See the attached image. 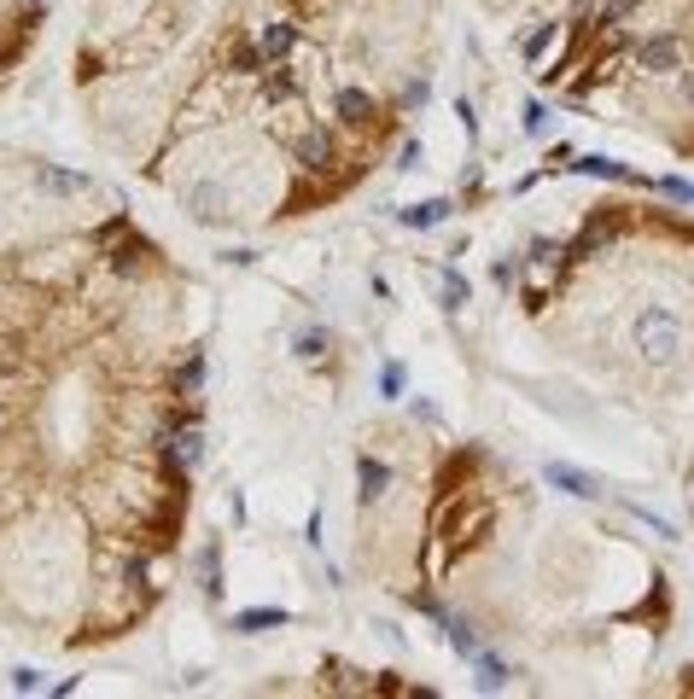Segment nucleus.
I'll use <instances>...</instances> for the list:
<instances>
[{"label":"nucleus","mask_w":694,"mask_h":699,"mask_svg":"<svg viewBox=\"0 0 694 699\" xmlns=\"http://www.w3.org/2000/svg\"><path fill=\"white\" fill-rule=\"evenodd\" d=\"M630 333H636V350H642L654 367H671L677 350H683V321H677L671 309H642Z\"/></svg>","instance_id":"1"},{"label":"nucleus","mask_w":694,"mask_h":699,"mask_svg":"<svg viewBox=\"0 0 694 699\" xmlns=\"http://www.w3.org/2000/svg\"><path fill=\"white\" fill-rule=\"evenodd\" d=\"M636 65L648 70V76H671V70H683V41H677V35H654V41H642V47H636Z\"/></svg>","instance_id":"2"},{"label":"nucleus","mask_w":694,"mask_h":699,"mask_svg":"<svg viewBox=\"0 0 694 699\" xmlns=\"http://www.w3.org/2000/svg\"><path fill=\"white\" fill-rule=\"evenodd\" d=\"M543 478L555 484V490H566V496H578V501H601V484H595L584 466H566V461H549L543 466Z\"/></svg>","instance_id":"3"},{"label":"nucleus","mask_w":694,"mask_h":699,"mask_svg":"<svg viewBox=\"0 0 694 699\" xmlns=\"http://www.w3.org/2000/svg\"><path fill=\"white\" fill-rule=\"evenodd\" d=\"M292 47H298V30H292V24H286V18H269V24H263V30H257V53H263V59H269V65H280V59H286V53H292Z\"/></svg>","instance_id":"4"},{"label":"nucleus","mask_w":694,"mask_h":699,"mask_svg":"<svg viewBox=\"0 0 694 699\" xmlns=\"http://www.w3.org/2000/svg\"><path fill=\"white\" fill-rule=\"evenodd\" d=\"M356 484H362V501H380L385 490H391V466H385L380 455H362V461H356Z\"/></svg>","instance_id":"5"},{"label":"nucleus","mask_w":694,"mask_h":699,"mask_svg":"<svg viewBox=\"0 0 694 699\" xmlns=\"http://www.w3.org/2000/svg\"><path fill=\"white\" fill-rule=\"evenodd\" d=\"M333 111H339V123H350V129H362V123L374 117V100H368L362 88H339V100H333Z\"/></svg>","instance_id":"6"},{"label":"nucleus","mask_w":694,"mask_h":699,"mask_svg":"<svg viewBox=\"0 0 694 699\" xmlns=\"http://www.w3.org/2000/svg\"><path fill=\"white\" fill-rule=\"evenodd\" d=\"M280 624H286V612H280V606H251V612L234 618V630H240V635H263V630H280Z\"/></svg>","instance_id":"7"},{"label":"nucleus","mask_w":694,"mask_h":699,"mask_svg":"<svg viewBox=\"0 0 694 699\" xmlns=\"http://www.w3.org/2000/svg\"><path fill=\"white\" fill-rule=\"evenodd\" d=\"M298 164L304 169H333V140H327V134H304V140H298Z\"/></svg>","instance_id":"8"},{"label":"nucleus","mask_w":694,"mask_h":699,"mask_svg":"<svg viewBox=\"0 0 694 699\" xmlns=\"http://www.w3.org/2000/svg\"><path fill=\"white\" fill-rule=\"evenodd\" d=\"M444 216H450V199H426L415 210H403V228H438Z\"/></svg>","instance_id":"9"},{"label":"nucleus","mask_w":694,"mask_h":699,"mask_svg":"<svg viewBox=\"0 0 694 699\" xmlns=\"http://www.w3.org/2000/svg\"><path fill=\"white\" fill-rule=\"evenodd\" d=\"M35 181H41V187H47V193H82V187H88V175H65V169H35Z\"/></svg>","instance_id":"10"},{"label":"nucleus","mask_w":694,"mask_h":699,"mask_svg":"<svg viewBox=\"0 0 694 699\" xmlns=\"http://www.w3.org/2000/svg\"><path fill=\"white\" fill-rule=\"evenodd\" d=\"M473 665H479V688H485V694H496V688H508V676H514V670L502 665V659H490V653H479Z\"/></svg>","instance_id":"11"},{"label":"nucleus","mask_w":694,"mask_h":699,"mask_svg":"<svg viewBox=\"0 0 694 699\" xmlns=\"http://www.w3.org/2000/svg\"><path fill=\"white\" fill-rule=\"evenodd\" d=\"M450 647L461 653V659H479V635H473L467 618H455V624H450Z\"/></svg>","instance_id":"12"},{"label":"nucleus","mask_w":694,"mask_h":699,"mask_svg":"<svg viewBox=\"0 0 694 699\" xmlns=\"http://www.w3.org/2000/svg\"><path fill=\"white\" fill-rule=\"evenodd\" d=\"M199 443H205L199 432H181V437H170V455L181 461V472H187V466L199 461Z\"/></svg>","instance_id":"13"},{"label":"nucleus","mask_w":694,"mask_h":699,"mask_svg":"<svg viewBox=\"0 0 694 699\" xmlns=\"http://www.w3.org/2000/svg\"><path fill=\"white\" fill-rule=\"evenodd\" d=\"M175 385H181V391H187V397H193V391H199V385H205V356H199V350H193V356H187V367H181V373H175Z\"/></svg>","instance_id":"14"},{"label":"nucleus","mask_w":694,"mask_h":699,"mask_svg":"<svg viewBox=\"0 0 694 699\" xmlns=\"http://www.w3.org/2000/svg\"><path fill=\"white\" fill-rule=\"evenodd\" d=\"M578 169H584V175H607V181H636V175H630L625 164H613V158H584Z\"/></svg>","instance_id":"15"},{"label":"nucleus","mask_w":694,"mask_h":699,"mask_svg":"<svg viewBox=\"0 0 694 699\" xmlns=\"http://www.w3.org/2000/svg\"><path fill=\"white\" fill-rule=\"evenodd\" d=\"M467 303V280L461 274H444V309H461Z\"/></svg>","instance_id":"16"},{"label":"nucleus","mask_w":694,"mask_h":699,"mask_svg":"<svg viewBox=\"0 0 694 699\" xmlns=\"http://www.w3.org/2000/svg\"><path fill=\"white\" fill-rule=\"evenodd\" d=\"M380 391H385V397H397V391H403V362H385L380 367Z\"/></svg>","instance_id":"17"},{"label":"nucleus","mask_w":694,"mask_h":699,"mask_svg":"<svg viewBox=\"0 0 694 699\" xmlns=\"http://www.w3.org/2000/svg\"><path fill=\"white\" fill-rule=\"evenodd\" d=\"M321 350H327V333H304V338H298V356H304V362H315Z\"/></svg>","instance_id":"18"},{"label":"nucleus","mask_w":694,"mask_h":699,"mask_svg":"<svg viewBox=\"0 0 694 699\" xmlns=\"http://www.w3.org/2000/svg\"><path fill=\"white\" fill-rule=\"evenodd\" d=\"M549 41H555V24H543V30L525 41V59H543V47H549Z\"/></svg>","instance_id":"19"},{"label":"nucleus","mask_w":694,"mask_h":699,"mask_svg":"<svg viewBox=\"0 0 694 699\" xmlns=\"http://www.w3.org/2000/svg\"><path fill=\"white\" fill-rule=\"evenodd\" d=\"M543 117H549V111H543L537 100L525 105V134H543Z\"/></svg>","instance_id":"20"},{"label":"nucleus","mask_w":694,"mask_h":699,"mask_svg":"<svg viewBox=\"0 0 694 699\" xmlns=\"http://www.w3.org/2000/svg\"><path fill=\"white\" fill-rule=\"evenodd\" d=\"M12 688H18V694H35V688H41V676H35V670H12Z\"/></svg>","instance_id":"21"},{"label":"nucleus","mask_w":694,"mask_h":699,"mask_svg":"<svg viewBox=\"0 0 694 699\" xmlns=\"http://www.w3.org/2000/svg\"><path fill=\"white\" fill-rule=\"evenodd\" d=\"M490 274H496V286H508V280H514V274H520V263H514V257H502V263L490 268Z\"/></svg>","instance_id":"22"},{"label":"nucleus","mask_w":694,"mask_h":699,"mask_svg":"<svg viewBox=\"0 0 694 699\" xmlns=\"http://www.w3.org/2000/svg\"><path fill=\"white\" fill-rule=\"evenodd\" d=\"M683 94H689V100H694V70H689V76H683Z\"/></svg>","instance_id":"23"}]
</instances>
